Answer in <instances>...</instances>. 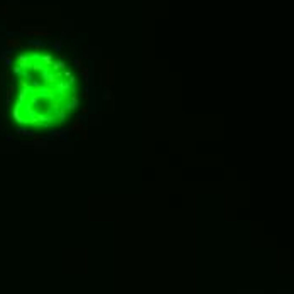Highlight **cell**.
<instances>
[{"mask_svg": "<svg viewBox=\"0 0 294 294\" xmlns=\"http://www.w3.org/2000/svg\"><path fill=\"white\" fill-rule=\"evenodd\" d=\"M81 130H83L81 118L76 117V118H75V122H73V125H71V132H81Z\"/></svg>", "mask_w": 294, "mask_h": 294, "instance_id": "6da1fadb", "label": "cell"}, {"mask_svg": "<svg viewBox=\"0 0 294 294\" xmlns=\"http://www.w3.org/2000/svg\"><path fill=\"white\" fill-rule=\"evenodd\" d=\"M7 46L9 47H20L22 46V41H19V39H7Z\"/></svg>", "mask_w": 294, "mask_h": 294, "instance_id": "7a4b0ae2", "label": "cell"}, {"mask_svg": "<svg viewBox=\"0 0 294 294\" xmlns=\"http://www.w3.org/2000/svg\"><path fill=\"white\" fill-rule=\"evenodd\" d=\"M25 32H27V34H32V35H47L49 34L47 30H29V29H25Z\"/></svg>", "mask_w": 294, "mask_h": 294, "instance_id": "3957f363", "label": "cell"}, {"mask_svg": "<svg viewBox=\"0 0 294 294\" xmlns=\"http://www.w3.org/2000/svg\"><path fill=\"white\" fill-rule=\"evenodd\" d=\"M15 134L17 135H32V132H29V130H25V129H17Z\"/></svg>", "mask_w": 294, "mask_h": 294, "instance_id": "277c9868", "label": "cell"}, {"mask_svg": "<svg viewBox=\"0 0 294 294\" xmlns=\"http://www.w3.org/2000/svg\"><path fill=\"white\" fill-rule=\"evenodd\" d=\"M25 96H27V90H22V91H20V95H19V101L25 100Z\"/></svg>", "mask_w": 294, "mask_h": 294, "instance_id": "5b68a950", "label": "cell"}, {"mask_svg": "<svg viewBox=\"0 0 294 294\" xmlns=\"http://www.w3.org/2000/svg\"><path fill=\"white\" fill-rule=\"evenodd\" d=\"M81 73H83V76H85V80H86V81H90V76H88V68H81Z\"/></svg>", "mask_w": 294, "mask_h": 294, "instance_id": "8992f818", "label": "cell"}, {"mask_svg": "<svg viewBox=\"0 0 294 294\" xmlns=\"http://www.w3.org/2000/svg\"><path fill=\"white\" fill-rule=\"evenodd\" d=\"M42 61H44L46 64H51V61H53V58H51V56H44V58H42Z\"/></svg>", "mask_w": 294, "mask_h": 294, "instance_id": "52a82bcc", "label": "cell"}, {"mask_svg": "<svg viewBox=\"0 0 294 294\" xmlns=\"http://www.w3.org/2000/svg\"><path fill=\"white\" fill-rule=\"evenodd\" d=\"M83 63H81V59H75V66H76V68H83Z\"/></svg>", "mask_w": 294, "mask_h": 294, "instance_id": "ba28073f", "label": "cell"}, {"mask_svg": "<svg viewBox=\"0 0 294 294\" xmlns=\"http://www.w3.org/2000/svg\"><path fill=\"white\" fill-rule=\"evenodd\" d=\"M54 68H56V70H59V68H64V63H56V64H54Z\"/></svg>", "mask_w": 294, "mask_h": 294, "instance_id": "9c48e42d", "label": "cell"}]
</instances>
